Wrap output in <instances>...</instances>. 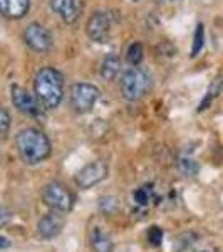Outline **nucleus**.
<instances>
[{
    "instance_id": "nucleus-1",
    "label": "nucleus",
    "mask_w": 223,
    "mask_h": 252,
    "mask_svg": "<svg viewBox=\"0 0 223 252\" xmlns=\"http://www.w3.org/2000/svg\"><path fill=\"white\" fill-rule=\"evenodd\" d=\"M35 97L44 108L54 109L59 106L64 94V78L54 67H42L34 79Z\"/></svg>"
},
{
    "instance_id": "nucleus-2",
    "label": "nucleus",
    "mask_w": 223,
    "mask_h": 252,
    "mask_svg": "<svg viewBox=\"0 0 223 252\" xmlns=\"http://www.w3.org/2000/svg\"><path fill=\"white\" fill-rule=\"evenodd\" d=\"M15 143H17L20 158L29 165H37L40 161L47 160L52 152L49 138L40 129L35 128L22 129L17 135Z\"/></svg>"
},
{
    "instance_id": "nucleus-3",
    "label": "nucleus",
    "mask_w": 223,
    "mask_h": 252,
    "mask_svg": "<svg viewBox=\"0 0 223 252\" xmlns=\"http://www.w3.org/2000/svg\"><path fill=\"white\" fill-rule=\"evenodd\" d=\"M149 88H151V78L144 69L131 66L123 72L121 78V93H123L124 99L128 101H138L144 94H148Z\"/></svg>"
},
{
    "instance_id": "nucleus-4",
    "label": "nucleus",
    "mask_w": 223,
    "mask_h": 252,
    "mask_svg": "<svg viewBox=\"0 0 223 252\" xmlns=\"http://www.w3.org/2000/svg\"><path fill=\"white\" fill-rule=\"evenodd\" d=\"M42 200H44V204L51 210H54V212L66 214L72 210L76 198H74V193H72L66 185L59 184V182H51V184H47L44 187Z\"/></svg>"
},
{
    "instance_id": "nucleus-5",
    "label": "nucleus",
    "mask_w": 223,
    "mask_h": 252,
    "mask_svg": "<svg viewBox=\"0 0 223 252\" xmlns=\"http://www.w3.org/2000/svg\"><path fill=\"white\" fill-rule=\"evenodd\" d=\"M97 99H99V89L94 84L78 83L71 89V106L79 115L91 111Z\"/></svg>"
},
{
    "instance_id": "nucleus-6",
    "label": "nucleus",
    "mask_w": 223,
    "mask_h": 252,
    "mask_svg": "<svg viewBox=\"0 0 223 252\" xmlns=\"http://www.w3.org/2000/svg\"><path fill=\"white\" fill-rule=\"evenodd\" d=\"M108 177V165L103 160H96L92 163L84 166L76 175V184L79 189H91V187L97 185Z\"/></svg>"
},
{
    "instance_id": "nucleus-7",
    "label": "nucleus",
    "mask_w": 223,
    "mask_h": 252,
    "mask_svg": "<svg viewBox=\"0 0 223 252\" xmlns=\"http://www.w3.org/2000/svg\"><path fill=\"white\" fill-rule=\"evenodd\" d=\"M86 32L91 40H94L97 44L108 42L109 37H111V19H109V15L101 10L94 12L87 20Z\"/></svg>"
},
{
    "instance_id": "nucleus-8",
    "label": "nucleus",
    "mask_w": 223,
    "mask_h": 252,
    "mask_svg": "<svg viewBox=\"0 0 223 252\" xmlns=\"http://www.w3.org/2000/svg\"><path fill=\"white\" fill-rule=\"evenodd\" d=\"M26 44L35 52H47L52 47V35L46 27L40 24H30L24 32Z\"/></svg>"
},
{
    "instance_id": "nucleus-9",
    "label": "nucleus",
    "mask_w": 223,
    "mask_h": 252,
    "mask_svg": "<svg viewBox=\"0 0 223 252\" xmlns=\"http://www.w3.org/2000/svg\"><path fill=\"white\" fill-rule=\"evenodd\" d=\"M10 93H12V103H14V106L17 108L20 113H24V115H27V116H34V118L40 115L39 101L32 94H29L27 89L14 84Z\"/></svg>"
},
{
    "instance_id": "nucleus-10",
    "label": "nucleus",
    "mask_w": 223,
    "mask_h": 252,
    "mask_svg": "<svg viewBox=\"0 0 223 252\" xmlns=\"http://www.w3.org/2000/svg\"><path fill=\"white\" fill-rule=\"evenodd\" d=\"M51 9L66 24H74L83 12V5L81 0H51Z\"/></svg>"
},
{
    "instance_id": "nucleus-11",
    "label": "nucleus",
    "mask_w": 223,
    "mask_h": 252,
    "mask_svg": "<svg viewBox=\"0 0 223 252\" xmlns=\"http://www.w3.org/2000/svg\"><path fill=\"white\" fill-rule=\"evenodd\" d=\"M64 227V219L60 212H49L37 223V234L42 239H54L60 234Z\"/></svg>"
},
{
    "instance_id": "nucleus-12",
    "label": "nucleus",
    "mask_w": 223,
    "mask_h": 252,
    "mask_svg": "<svg viewBox=\"0 0 223 252\" xmlns=\"http://www.w3.org/2000/svg\"><path fill=\"white\" fill-rule=\"evenodd\" d=\"M30 9V0H0V15L7 19H22Z\"/></svg>"
},
{
    "instance_id": "nucleus-13",
    "label": "nucleus",
    "mask_w": 223,
    "mask_h": 252,
    "mask_svg": "<svg viewBox=\"0 0 223 252\" xmlns=\"http://www.w3.org/2000/svg\"><path fill=\"white\" fill-rule=\"evenodd\" d=\"M121 71V61L116 54H108L101 64V78L104 81H114V78Z\"/></svg>"
},
{
    "instance_id": "nucleus-14",
    "label": "nucleus",
    "mask_w": 223,
    "mask_h": 252,
    "mask_svg": "<svg viewBox=\"0 0 223 252\" xmlns=\"http://www.w3.org/2000/svg\"><path fill=\"white\" fill-rule=\"evenodd\" d=\"M91 244H92V249L96 252H112V241L108 234H104L101 229H96L91 232Z\"/></svg>"
},
{
    "instance_id": "nucleus-15",
    "label": "nucleus",
    "mask_w": 223,
    "mask_h": 252,
    "mask_svg": "<svg viewBox=\"0 0 223 252\" xmlns=\"http://www.w3.org/2000/svg\"><path fill=\"white\" fill-rule=\"evenodd\" d=\"M143 56H144V49L139 42H133L131 46L128 47L126 58L131 66H139V63L143 61Z\"/></svg>"
},
{
    "instance_id": "nucleus-16",
    "label": "nucleus",
    "mask_w": 223,
    "mask_h": 252,
    "mask_svg": "<svg viewBox=\"0 0 223 252\" xmlns=\"http://www.w3.org/2000/svg\"><path fill=\"white\" fill-rule=\"evenodd\" d=\"M205 44V27L203 24H198L196 29H195V35H193V44H192V58L200 54L201 47Z\"/></svg>"
},
{
    "instance_id": "nucleus-17",
    "label": "nucleus",
    "mask_w": 223,
    "mask_h": 252,
    "mask_svg": "<svg viewBox=\"0 0 223 252\" xmlns=\"http://www.w3.org/2000/svg\"><path fill=\"white\" fill-rule=\"evenodd\" d=\"M99 207H101V210H103L104 214L111 215V214H114L116 210H117V207H119V204H117V198H116V197H111V195H108V197L101 198Z\"/></svg>"
},
{
    "instance_id": "nucleus-18",
    "label": "nucleus",
    "mask_w": 223,
    "mask_h": 252,
    "mask_svg": "<svg viewBox=\"0 0 223 252\" xmlns=\"http://www.w3.org/2000/svg\"><path fill=\"white\" fill-rule=\"evenodd\" d=\"M178 168H180L181 173L188 175V177H193V175L198 173V165L193 160H188V158H181L178 161Z\"/></svg>"
},
{
    "instance_id": "nucleus-19",
    "label": "nucleus",
    "mask_w": 223,
    "mask_h": 252,
    "mask_svg": "<svg viewBox=\"0 0 223 252\" xmlns=\"http://www.w3.org/2000/svg\"><path fill=\"white\" fill-rule=\"evenodd\" d=\"M10 129V115L7 109L0 108V138L7 136Z\"/></svg>"
},
{
    "instance_id": "nucleus-20",
    "label": "nucleus",
    "mask_w": 223,
    "mask_h": 252,
    "mask_svg": "<svg viewBox=\"0 0 223 252\" xmlns=\"http://www.w3.org/2000/svg\"><path fill=\"white\" fill-rule=\"evenodd\" d=\"M148 242L151 244V246H161V242H163V230H161L160 227H156V225L149 227Z\"/></svg>"
},
{
    "instance_id": "nucleus-21",
    "label": "nucleus",
    "mask_w": 223,
    "mask_h": 252,
    "mask_svg": "<svg viewBox=\"0 0 223 252\" xmlns=\"http://www.w3.org/2000/svg\"><path fill=\"white\" fill-rule=\"evenodd\" d=\"M135 202L138 205H146L149 202V189L146 187H141L135 192Z\"/></svg>"
},
{
    "instance_id": "nucleus-22",
    "label": "nucleus",
    "mask_w": 223,
    "mask_h": 252,
    "mask_svg": "<svg viewBox=\"0 0 223 252\" xmlns=\"http://www.w3.org/2000/svg\"><path fill=\"white\" fill-rule=\"evenodd\" d=\"M7 222H9V212H7L2 205H0V229H2Z\"/></svg>"
},
{
    "instance_id": "nucleus-23",
    "label": "nucleus",
    "mask_w": 223,
    "mask_h": 252,
    "mask_svg": "<svg viewBox=\"0 0 223 252\" xmlns=\"http://www.w3.org/2000/svg\"><path fill=\"white\" fill-rule=\"evenodd\" d=\"M10 246V241L7 237H2V235H0V249H7V247Z\"/></svg>"
},
{
    "instance_id": "nucleus-24",
    "label": "nucleus",
    "mask_w": 223,
    "mask_h": 252,
    "mask_svg": "<svg viewBox=\"0 0 223 252\" xmlns=\"http://www.w3.org/2000/svg\"><path fill=\"white\" fill-rule=\"evenodd\" d=\"M155 2H158V3H169V2H173V0H155Z\"/></svg>"
},
{
    "instance_id": "nucleus-25",
    "label": "nucleus",
    "mask_w": 223,
    "mask_h": 252,
    "mask_svg": "<svg viewBox=\"0 0 223 252\" xmlns=\"http://www.w3.org/2000/svg\"><path fill=\"white\" fill-rule=\"evenodd\" d=\"M135 2H138V0H135Z\"/></svg>"
}]
</instances>
